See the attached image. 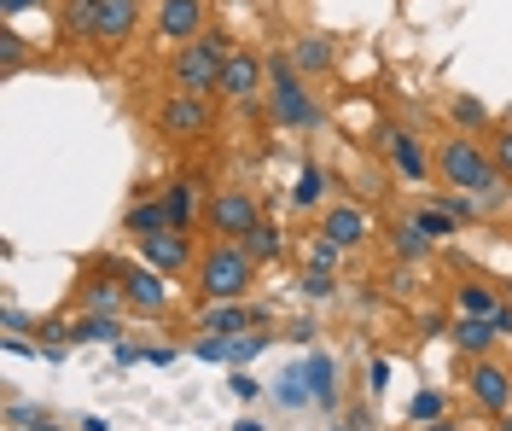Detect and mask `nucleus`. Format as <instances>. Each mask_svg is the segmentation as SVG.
<instances>
[{
    "label": "nucleus",
    "instance_id": "obj_44",
    "mask_svg": "<svg viewBox=\"0 0 512 431\" xmlns=\"http://www.w3.org/2000/svg\"><path fill=\"white\" fill-rule=\"evenodd\" d=\"M384 385H390V362H384V356H379V362L367 367V391H373V397H379Z\"/></svg>",
    "mask_w": 512,
    "mask_h": 431
},
{
    "label": "nucleus",
    "instance_id": "obj_3",
    "mask_svg": "<svg viewBox=\"0 0 512 431\" xmlns=\"http://www.w3.org/2000/svg\"><path fill=\"white\" fill-rule=\"evenodd\" d=\"M268 100L280 129H320V100L303 88V70L291 53H268Z\"/></svg>",
    "mask_w": 512,
    "mask_h": 431
},
{
    "label": "nucleus",
    "instance_id": "obj_34",
    "mask_svg": "<svg viewBox=\"0 0 512 431\" xmlns=\"http://www.w3.org/2000/svg\"><path fill=\"white\" fill-rule=\"evenodd\" d=\"M227 344H233V338H222V332H198V338H192V356L227 367Z\"/></svg>",
    "mask_w": 512,
    "mask_h": 431
},
{
    "label": "nucleus",
    "instance_id": "obj_5",
    "mask_svg": "<svg viewBox=\"0 0 512 431\" xmlns=\"http://www.w3.org/2000/svg\"><path fill=\"white\" fill-rule=\"evenodd\" d=\"M262 216H256V199L245 187H222V193H210L204 199V228L216 233V239H245Z\"/></svg>",
    "mask_w": 512,
    "mask_h": 431
},
{
    "label": "nucleus",
    "instance_id": "obj_23",
    "mask_svg": "<svg viewBox=\"0 0 512 431\" xmlns=\"http://www.w3.org/2000/svg\"><path fill=\"white\" fill-rule=\"evenodd\" d=\"M123 228L140 233V239H146V233H163L169 228V204L163 199H134L128 204V216H123Z\"/></svg>",
    "mask_w": 512,
    "mask_h": 431
},
{
    "label": "nucleus",
    "instance_id": "obj_20",
    "mask_svg": "<svg viewBox=\"0 0 512 431\" xmlns=\"http://www.w3.org/2000/svg\"><path fill=\"white\" fill-rule=\"evenodd\" d=\"M163 204H169V228L192 233V216H198V181H192V175L169 181V187H163Z\"/></svg>",
    "mask_w": 512,
    "mask_h": 431
},
{
    "label": "nucleus",
    "instance_id": "obj_6",
    "mask_svg": "<svg viewBox=\"0 0 512 431\" xmlns=\"http://www.w3.org/2000/svg\"><path fill=\"white\" fill-rule=\"evenodd\" d=\"M379 152L390 158V169L402 175V181H425V175H437V158L425 152V140H419L414 129H402V123H384L379 129Z\"/></svg>",
    "mask_w": 512,
    "mask_h": 431
},
{
    "label": "nucleus",
    "instance_id": "obj_48",
    "mask_svg": "<svg viewBox=\"0 0 512 431\" xmlns=\"http://www.w3.org/2000/svg\"><path fill=\"white\" fill-rule=\"evenodd\" d=\"M419 332H425V338H437V332H448V321H443V315H419Z\"/></svg>",
    "mask_w": 512,
    "mask_h": 431
},
{
    "label": "nucleus",
    "instance_id": "obj_53",
    "mask_svg": "<svg viewBox=\"0 0 512 431\" xmlns=\"http://www.w3.org/2000/svg\"><path fill=\"white\" fill-rule=\"evenodd\" d=\"M30 431H59V426H47V414H41V420H35V426Z\"/></svg>",
    "mask_w": 512,
    "mask_h": 431
},
{
    "label": "nucleus",
    "instance_id": "obj_50",
    "mask_svg": "<svg viewBox=\"0 0 512 431\" xmlns=\"http://www.w3.org/2000/svg\"><path fill=\"white\" fill-rule=\"evenodd\" d=\"M76 431H111V426H105L99 414H88V420H76Z\"/></svg>",
    "mask_w": 512,
    "mask_h": 431
},
{
    "label": "nucleus",
    "instance_id": "obj_30",
    "mask_svg": "<svg viewBox=\"0 0 512 431\" xmlns=\"http://www.w3.org/2000/svg\"><path fill=\"white\" fill-rule=\"evenodd\" d=\"M274 397L286 402V408H309V391H303V367H286V373L274 379Z\"/></svg>",
    "mask_w": 512,
    "mask_h": 431
},
{
    "label": "nucleus",
    "instance_id": "obj_28",
    "mask_svg": "<svg viewBox=\"0 0 512 431\" xmlns=\"http://www.w3.org/2000/svg\"><path fill=\"white\" fill-rule=\"evenodd\" d=\"M443 414H448L443 391H414V402H408V420H414V426H431V420H443Z\"/></svg>",
    "mask_w": 512,
    "mask_h": 431
},
{
    "label": "nucleus",
    "instance_id": "obj_49",
    "mask_svg": "<svg viewBox=\"0 0 512 431\" xmlns=\"http://www.w3.org/2000/svg\"><path fill=\"white\" fill-rule=\"evenodd\" d=\"M350 431H373V420H367V408H355V414H350Z\"/></svg>",
    "mask_w": 512,
    "mask_h": 431
},
{
    "label": "nucleus",
    "instance_id": "obj_29",
    "mask_svg": "<svg viewBox=\"0 0 512 431\" xmlns=\"http://www.w3.org/2000/svg\"><path fill=\"white\" fill-rule=\"evenodd\" d=\"M414 222H419L425 233H431V239H454V233H460V222L448 216L443 204H425V210H414Z\"/></svg>",
    "mask_w": 512,
    "mask_h": 431
},
{
    "label": "nucleus",
    "instance_id": "obj_40",
    "mask_svg": "<svg viewBox=\"0 0 512 431\" xmlns=\"http://www.w3.org/2000/svg\"><path fill=\"white\" fill-rule=\"evenodd\" d=\"M227 391H233V397H245V402L262 397V385H256L251 373H227Z\"/></svg>",
    "mask_w": 512,
    "mask_h": 431
},
{
    "label": "nucleus",
    "instance_id": "obj_54",
    "mask_svg": "<svg viewBox=\"0 0 512 431\" xmlns=\"http://www.w3.org/2000/svg\"><path fill=\"white\" fill-rule=\"evenodd\" d=\"M495 431H512V408H507V414H501V426H495Z\"/></svg>",
    "mask_w": 512,
    "mask_h": 431
},
{
    "label": "nucleus",
    "instance_id": "obj_4",
    "mask_svg": "<svg viewBox=\"0 0 512 431\" xmlns=\"http://www.w3.org/2000/svg\"><path fill=\"white\" fill-rule=\"evenodd\" d=\"M222 53H210L198 35H192L187 47H175V59H169V82H175V94H198V100H210V94H222Z\"/></svg>",
    "mask_w": 512,
    "mask_h": 431
},
{
    "label": "nucleus",
    "instance_id": "obj_47",
    "mask_svg": "<svg viewBox=\"0 0 512 431\" xmlns=\"http://www.w3.org/2000/svg\"><path fill=\"white\" fill-rule=\"evenodd\" d=\"M489 321H495V332H501V338H507V332H512V298L501 303V309H495V315H489Z\"/></svg>",
    "mask_w": 512,
    "mask_h": 431
},
{
    "label": "nucleus",
    "instance_id": "obj_45",
    "mask_svg": "<svg viewBox=\"0 0 512 431\" xmlns=\"http://www.w3.org/2000/svg\"><path fill=\"white\" fill-rule=\"evenodd\" d=\"M286 338H291V344H315V321H291Z\"/></svg>",
    "mask_w": 512,
    "mask_h": 431
},
{
    "label": "nucleus",
    "instance_id": "obj_24",
    "mask_svg": "<svg viewBox=\"0 0 512 431\" xmlns=\"http://www.w3.org/2000/svg\"><path fill=\"white\" fill-rule=\"evenodd\" d=\"M291 59H297L303 76H315V70H326L338 53H332V41H326V35H297V41H291Z\"/></svg>",
    "mask_w": 512,
    "mask_h": 431
},
{
    "label": "nucleus",
    "instance_id": "obj_26",
    "mask_svg": "<svg viewBox=\"0 0 512 431\" xmlns=\"http://www.w3.org/2000/svg\"><path fill=\"white\" fill-rule=\"evenodd\" d=\"M326 187H332V175L320 164H303L297 169V187H291V204H297V210H315V204L326 199Z\"/></svg>",
    "mask_w": 512,
    "mask_h": 431
},
{
    "label": "nucleus",
    "instance_id": "obj_9",
    "mask_svg": "<svg viewBox=\"0 0 512 431\" xmlns=\"http://www.w3.org/2000/svg\"><path fill=\"white\" fill-rule=\"evenodd\" d=\"M262 82H268V59H256L251 47H233V59L222 65V94L233 105H251L262 94Z\"/></svg>",
    "mask_w": 512,
    "mask_h": 431
},
{
    "label": "nucleus",
    "instance_id": "obj_2",
    "mask_svg": "<svg viewBox=\"0 0 512 431\" xmlns=\"http://www.w3.org/2000/svg\"><path fill=\"white\" fill-rule=\"evenodd\" d=\"M437 175H443V187L454 193H478V199H495L501 187H507V175L495 169V158L483 152L478 140H466V134H454L437 146Z\"/></svg>",
    "mask_w": 512,
    "mask_h": 431
},
{
    "label": "nucleus",
    "instance_id": "obj_18",
    "mask_svg": "<svg viewBox=\"0 0 512 431\" xmlns=\"http://www.w3.org/2000/svg\"><path fill=\"white\" fill-rule=\"evenodd\" d=\"M123 303H128L123 280H117V274H111V268H105V263H99L94 274L82 280V309H99V315H117Z\"/></svg>",
    "mask_w": 512,
    "mask_h": 431
},
{
    "label": "nucleus",
    "instance_id": "obj_7",
    "mask_svg": "<svg viewBox=\"0 0 512 431\" xmlns=\"http://www.w3.org/2000/svg\"><path fill=\"white\" fill-rule=\"evenodd\" d=\"M117 280H123V292H128V309H140V315H163L169 309V274H158V268L146 263H105Z\"/></svg>",
    "mask_w": 512,
    "mask_h": 431
},
{
    "label": "nucleus",
    "instance_id": "obj_25",
    "mask_svg": "<svg viewBox=\"0 0 512 431\" xmlns=\"http://www.w3.org/2000/svg\"><path fill=\"white\" fill-rule=\"evenodd\" d=\"M239 245H245V251H251V263L262 268V263H274V257L286 251V233L274 228V222H256V228L245 233V239H239Z\"/></svg>",
    "mask_w": 512,
    "mask_h": 431
},
{
    "label": "nucleus",
    "instance_id": "obj_38",
    "mask_svg": "<svg viewBox=\"0 0 512 431\" xmlns=\"http://www.w3.org/2000/svg\"><path fill=\"white\" fill-rule=\"evenodd\" d=\"M338 257H344V251H338L332 239H315V245H309V263L315 268H338Z\"/></svg>",
    "mask_w": 512,
    "mask_h": 431
},
{
    "label": "nucleus",
    "instance_id": "obj_11",
    "mask_svg": "<svg viewBox=\"0 0 512 431\" xmlns=\"http://www.w3.org/2000/svg\"><path fill=\"white\" fill-rule=\"evenodd\" d=\"M210 129V100H198V94H169L158 105V134L169 140H181V134H204Z\"/></svg>",
    "mask_w": 512,
    "mask_h": 431
},
{
    "label": "nucleus",
    "instance_id": "obj_21",
    "mask_svg": "<svg viewBox=\"0 0 512 431\" xmlns=\"http://www.w3.org/2000/svg\"><path fill=\"white\" fill-rule=\"evenodd\" d=\"M431 245H437V239L419 228L414 216L390 228V251H396V263H425V257H431Z\"/></svg>",
    "mask_w": 512,
    "mask_h": 431
},
{
    "label": "nucleus",
    "instance_id": "obj_12",
    "mask_svg": "<svg viewBox=\"0 0 512 431\" xmlns=\"http://www.w3.org/2000/svg\"><path fill=\"white\" fill-rule=\"evenodd\" d=\"M134 30H140V0H99L94 41L105 47V53H117V47H128V41H134Z\"/></svg>",
    "mask_w": 512,
    "mask_h": 431
},
{
    "label": "nucleus",
    "instance_id": "obj_37",
    "mask_svg": "<svg viewBox=\"0 0 512 431\" xmlns=\"http://www.w3.org/2000/svg\"><path fill=\"white\" fill-rule=\"evenodd\" d=\"M414 286H419V280H414V268H408V263L390 268V298H414Z\"/></svg>",
    "mask_w": 512,
    "mask_h": 431
},
{
    "label": "nucleus",
    "instance_id": "obj_10",
    "mask_svg": "<svg viewBox=\"0 0 512 431\" xmlns=\"http://www.w3.org/2000/svg\"><path fill=\"white\" fill-rule=\"evenodd\" d=\"M466 379H472V397H478V408H483V414H495V420H501V414L512 408V373H507L501 362H489V356H478Z\"/></svg>",
    "mask_w": 512,
    "mask_h": 431
},
{
    "label": "nucleus",
    "instance_id": "obj_43",
    "mask_svg": "<svg viewBox=\"0 0 512 431\" xmlns=\"http://www.w3.org/2000/svg\"><path fill=\"white\" fill-rule=\"evenodd\" d=\"M146 362H152V367H175V362H181V350H175V344H152V350H146Z\"/></svg>",
    "mask_w": 512,
    "mask_h": 431
},
{
    "label": "nucleus",
    "instance_id": "obj_17",
    "mask_svg": "<svg viewBox=\"0 0 512 431\" xmlns=\"http://www.w3.org/2000/svg\"><path fill=\"white\" fill-rule=\"evenodd\" d=\"M448 338H454V350H460V356H472V362H478V356L495 350V338H501V332H495L489 315H454V321H448Z\"/></svg>",
    "mask_w": 512,
    "mask_h": 431
},
{
    "label": "nucleus",
    "instance_id": "obj_22",
    "mask_svg": "<svg viewBox=\"0 0 512 431\" xmlns=\"http://www.w3.org/2000/svg\"><path fill=\"white\" fill-rule=\"evenodd\" d=\"M59 24L70 41H94V24H99V0H64L59 6Z\"/></svg>",
    "mask_w": 512,
    "mask_h": 431
},
{
    "label": "nucleus",
    "instance_id": "obj_16",
    "mask_svg": "<svg viewBox=\"0 0 512 431\" xmlns=\"http://www.w3.org/2000/svg\"><path fill=\"white\" fill-rule=\"evenodd\" d=\"M268 321V309H245V303H204V315H198V332H222V338H239V332H251Z\"/></svg>",
    "mask_w": 512,
    "mask_h": 431
},
{
    "label": "nucleus",
    "instance_id": "obj_1",
    "mask_svg": "<svg viewBox=\"0 0 512 431\" xmlns=\"http://www.w3.org/2000/svg\"><path fill=\"white\" fill-rule=\"evenodd\" d=\"M192 274H198L204 303H245V292H251V280H256V263L239 239H216L210 251H198Z\"/></svg>",
    "mask_w": 512,
    "mask_h": 431
},
{
    "label": "nucleus",
    "instance_id": "obj_31",
    "mask_svg": "<svg viewBox=\"0 0 512 431\" xmlns=\"http://www.w3.org/2000/svg\"><path fill=\"white\" fill-rule=\"evenodd\" d=\"M303 298H320V303L338 298V274H332V268H315V263H309V268H303Z\"/></svg>",
    "mask_w": 512,
    "mask_h": 431
},
{
    "label": "nucleus",
    "instance_id": "obj_39",
    "mask_svg": "<svg viewBox=\"0 0 512 431\" xmlns=\"http://www.w3.org/2000/svg\"><path fill=\"white\" fill-rule=\"evenodd\" d=\"M0 65H6V70L24 65V41H18V35H0Z\"/></svg>",
    "mask_w": 512,
    "mask_h": 431
},
{
    "label": "nucleus",
    "instance_id": "obj_52",
    "mask_svg": "<svg viewBox=\"0 0 512 431\" xmlns=\"http://www.w3.org/2000/svg\"><path fill=\"white\" fill-rule=\"evenodd\" d=\"M233 431H268V426H262V420H239Z\"/></svg>",
    "mask_w": 512,
    "mask_h": 431
},
{
    "label": "nucleus",
    "instance_id": "obj_42",
    "mask_svg": "<svg viewBox=\"0 0 512 431\" xmlns=\"http://www.w3.org/2000/svg\"><path fill=\"white\" fill-rule=\"evenodd\" d=\"M495 169H501V175L512 181V129L501 134V140H495Z\"/></svg>",
    "mask_w": 512,
    "mask_h": 431
},
{
    "label": "nucleus",
    "instance_id": "obj_19",
    "mask_svg": "<svg viewBox=\"0 0 512 431\" xmlns=\"http://www.w3.org/2000/svg\"><path fill=\"white\" fill-rule=\"evenodd\" d=\"M123 338V321L117 315H99V309H82L70 321V344H117Z\"/></svg>",
    "mask_w": 512,
    "mask_h": 431
},
{
    "label": "nucleus",
    "instance_id": "obj_55",
    "mask_svg": "<svg viewBox=\"0 0 512 431\" xmlns=\"http://www.w3.org/2000/svg\"><path fill=\"white\" fill-rule=\"evenodd\" d=\"M332 431H350V426H332Z\"/></svg>",
    "mask_w": 512,
    "mask_h": 431
},
{
    "label": "nucleus",
    "instance_id": "obj_35",
    "mask_svg": "<svg viewBox=\"0 0 512 431\" xmlns=\"http://www.w3.org/2000/svg\"><path fill=\"white\" fill-rule=\"evenodd\" d=\"M437 204H443V210L454 216V222H460V228H466V222L478 216V193H443Z\"/></svg>",
    "mask_w": 512,
    "mask_h": 431
},
{
    "label": "nucleus",
    "instance_id": "obj_15",
    "mask_svg": "<svg viewBox=\"0 0 512 431\" xmlns=\"http://www.w3.org/2000/svg\"><path fill=\"white\" fill-rule=\"evenodd\" d=\"M320 239H332L338 251H355V245L367 239V210H361V204H326V216H320Z\"/></svg>",
    "mask_w": 512,
    "mask_h": 431
},
{
    "label": "nucleus",
    "instance_id": "obj_32",
    "mask_svg": "<svg viewBox=\"0 0 512 431\" xmlns=\"http://www.w3.org/2000/svg\"><path fill=\"white\" fill-rule=\"evenodd\" d=\"M448 111H454V129H483V123H489V111H483V100H472V94H460V100L448 105Z\"/></svg>",
    "mask_w": 512,
    "mask_h": 431
},
{
    "label": "nucleus",
    "instance_id": "obj_36",
    "mask_svg": "<svg viewBox=\"0 0 512 431\" xmlns=\"http://www.w3.org/2000/svg\"><path fill=\"white\" fill-rule=\"evenodd\" d=\"M111 362H117V367L146 362V344H134V338H117V344H111Z\"/></svg>",
    "mask_w": 512,
    "mask_h": 431
},
{
    "label": "nucleus",
    "instance_id": "obj_33",
    "mask_svg": "<svg viewBox=\"0 0 512 431\" xmlns=\"http://www.w3.org/2000/svg\"><path fill=\"white\" fill-rule=\"evenodd\" d=\"M501 298L489 292V286H460V315H495Z\"/></svg>",
    "mask_w": 512,
    "mask_h": 431
},
{
    "label": "nucleus",
    "instance_id": "obj_13",
    "mask_svg": "<svg viewBox=\"0 0 512 431\" xmlns=\"http://www.w3.org/2000/svg\"><path fill=\"white\" fill-rule=\"evenodd\" d=\"M198 30H204V0H158V41L187 47Z\"/></svg>",
    "mask_w": 512,
    "mask_h": 431
},
{
    "label": "nucleus",
    "instance_id": "obj_51",
    "mask_svg": "<svg viewBox=\"0 0 512 431\" xmlns=\"http://www.w3.org/2000/svg\"><path fill=\"white\" fill-rule=\"evenodd\" d=\"M419 431H460V420H448L443 414V420H431V426H419Z\"/></svg>",
    "mask_w": 512,
    "mask_h": 431
},
{
    "label": "nucleus",
    "instance_id": "obj_14",
    "mask_svg": "<svg viewBox=\"0 0 512 431\" xmlns=\"http://www.w3.org/2000/svg\"><path fill=\"white\" fill-rule=\"evenodd\" d=\"M303 391H309V408H326V414H332V408H338V362H332V356H326V350H309V356H303Z\"/></svg>",
    "mask_w": 512,
    "mask_h": 431
},
{
    "label": "nucleus",
    "instance_id": "obj_8",
    "mask_svg": "<svg viewBox=\"0 0 512 431\" xmlns=\"http://www.w3.org/2000/svg\"><path fill=\"white\" fill-rule=\"evenodd\" d=\"M140 257L158 268V274H169V280H181L187 268H198V251H192V233L181 228H163V233H146L140 239Z\"/></svg>",
    "mask_w": 512,
    "mask_h": 431
},
{
    "label": "nucleus",
    "instance_id": "obj_46",
    "mask_svg": "<svg viewBox=\"0 0 512 431\" xmlns=\"http://www.w3.org/2000/svg\"><path fill=\"white\" fill-rule=\"evenodd\" d=\"M35 6H47V0H0V12H6V18H18V12H35Z\"/></svg>",
    "mask_w": 512,
    "mask_h": 431
},
{
    "label": "nucleus",
    "instance_id": "obj_41",
    "mask_svg": "<svg viewBox=\"0 0 512 431\" xmlns=\"http://www.w3.org/2000/svg\"><path fill=\"white\" fill-rule=\"evenodd\" d=\"M0 327L6 332H30V315H24L18 303H6V309H0Z\"/></svg>",
    "mask_w": 512,
    "mask_h": 431
},
{
    "label": "nucleus",
    "instance_id": "obj_27",
    "mask_svg": "<svg viewBox=\"0 0 512 431\" xmlns=\"http://www.w3.org/2000/svg\"><path fill=\"white\" fill-rule=\"evenodd\" d=\"M268 344H274V332H256V327H251V332H239V338L227 344V367H245L251 356H262Z\"/></svg>",
    "mask_w": 512,
    "mask_h": 431
}]
</instances>
